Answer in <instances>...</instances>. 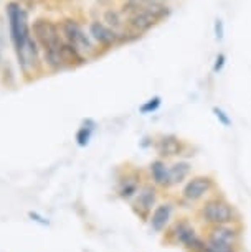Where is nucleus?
<instances>
[{"instance_id":"obj_1","label":"nucleus","mask_w":251,"mask_h":252,"mask_svg":"<svg viewBox=\"0 0 251 252\" xmlns=\"http://www.w3.org/2000/svg\"><path fill=\"white\" fill-rule=\"evenodd\" d=\"M195 221L203 227L223 226V224H240L243 222L240 209L230 201L221 191L213 193L212 196L198 204L195 208Z\"/></svg>"},{"instance_id":"obj_2","label":"nucleus","mask_w":251,"mask_h":252,"mask_svg":"<svg viewBox=\"0 0 251 252\" xmlns=\"http://www.w3.org/2000/svg\"><path fill=\"white\" fill-rule=\"evenodd\" d=\"M218 191V180L212 173H198L192 175L185 183L182 185L179 199L175 201L177 206L188 208L195 211V208L203 199L212 196L213 193Z\"/></svg>"},{"instance_id":"obj_3","label":"nucleus","mask_w":251,"mask_h":252,"mask_svg":"<svg viewBox=\"0 0 251 252\" xmlns=\"http://www.w3.org/2000/svg\"><path fill=\"white\" fill-rule=\"evenodd\" d=\"M7 13H8V20H10L12 41H13V46H15L18 64H20V68H22L23 66V50H25L27 41L32 38V30H30V27H28L27 13L23 12L17 3H13V2L8 3Z\"/></svg>"},{"instance_id":"obj_4","label":"nucleus","mask_w":251,"mask_h":252,"mask_svg":"<svg viewBox=\"0 0 251 252\" xmlns=\"http://www.w3.org/2000/svg\"><path fill=\"white\" fill-rule=\"evenodd\" d=\"M200 229L197 227L195 221L190 220L188 216H179L170 222V226L164 231L162 241L167 246H175L183 249L185 244L192 237H195Z\"/></svg>"},{"instance_id":"obj_5","label":"nucleus","mask_w":251,"mask_h":252,"mask_svg":"<svg viewBox=\"0 0 251 252\" xmlns=\"http://www.w3.org/2000/svg\"><path fill=\"white\" fill-rule=\"evenodd\" d=\"M202 234L205 237V241L216 242V244H223V246H231V247H241L243 249V242H245L243 222H240V224L203 227Z\"/></svg>"},{"instance_id":"obj_6","label":"nucleus","mask_w":251,"mask_h":252,"mask_svg":"<svg viewBox=\"0 0 251 252\" xmlns=\"http://www.w3.org/2000/svg\"><path fill=\"white\" fill-rule=\"evenodd\" d=\"M159 203H160V189L155 188L150 182H147L142 185L139 193L131 201V209L141 221L147 222Z\"/></svg>"},{"instance_id":"obj_7","label":"nucleus","mask_w":251,"mask_h":252,"mask_svg":"<svg viewBox=\"0 0 251 252\" xmlns=\"http://www.w3.org/2000/svg\"><path fill=\"white\" fill-rule=\"evenodd\" d=\"M155 152H157L159 158L162 160H170V158L182 160L190 152V144L177 135L167 134L162 135L155 142Z\"/></svg>"},{"instance_id":"obj_8","label":"nucleus","mask_w":251,"mask_h":252,"mask_svg":"<svg viewBox=\"0 0 251 252\" xmlns=\"http://www.w3.org/2000/svg\"><path fill=\"white\" fill-rule=\"evenodd\" d=\"M175 211H177V204L172 199H165L160 201L152 215L149 218V226L155 234H164V231L170 226V222L175 220Z\"/></svg>"},{"instance_id":"obj_9","label":"nucleus","mask_w":251,"mask_h":252,"mask_svg":"<svg viewBox=\"0 0 251 252\" xmlns=\"http://www.w3.org/2000/svg\"><path fill=\"white\" fill-rule=\"evenodd\" d=\"M32 33L35 36V41L41 45L43 51L46 50H58L61 45L60 33L53 23L48 20H36L32 27Z\"/></svg>"},{"instance_id":"obj_10","label":"nucleus","mask_w":251,"mask_h":252,"mask_svg":"<svg viewBox=\"0 0 251 252\" xmlns=\"http://www.w3.org/2000/svg\"><path fill=\"white\" fill-rule=\"evenodd\" d=\"M61 30H63V35L66 38V41L76 46L81 53L83 51L84 53H91V51L94 50L91 38L83 32V28L79 27L78 23L66 20V22H63V25H61Z\"/></svg>"},{"instance_id":"obj_11","label":"nucleus","mask_w":251,"mask_h":252,"mask_svg":"<svg viewBox=\"0 0 251 252\" xmlns=\"http://www.w3.org/2000/svg\"><path fill=\"white\" fill-rule=\"evenodd\" d=\"M147 173H149V182L152 183L155 188H159L160 191H169V189H172L167 160H162V158L152 160L147 166Z\"/></svg>"},{"instance_id":"obj_12","label":"nucleus","mask_w":251,"mask_h":252,"mask_svg":"<svg viewBox=\"0 0 251 252\" xmlns=\"http://www.w3.org/2000/svg\"><path fill=\"white\" fill-rule=\"evenodd\" d=\"M142 180L139 172H126L122 177L117 180V196L124 201H132L136 198V194L139 193V189L142 187Z\"/></svg>"},{"instance_id":"obj_13","label":"nucleus","mask_w":251,"mask_h":252,"mask_svg":"<svg viewBox=\"0 0 251 252\" xmlns=\"http://www.w3.org/2000/svg\"><path fill=\"white\" fill-rule=\"evenodd\" d=\"M89 35H91L94 41H98L104 48H111V46H114L116 43L121 41L119 33L111 30L109 27H106L101 22H91V25H89Z\"/></svg>"},{"instance_id":"obj_14","label":"nucleus","mask_w":251,"mask_h":252,"mask_svg":"<svg viewBox=\"0 0 251 252\" xmlns=\"http://www.w3.org/2000/svg\"><path fill=\"white\" fill-rule=\"evenodd\" d=\"M170 170V183L172 188L182 187L188 178L193 175V165L188 160H175L174 163L169 165Z\"/></svg>"},{"instance_id":"obj_15","label":"nucleus","mask_w":251,"mask_h":252,"mask_svg":"<svg viewBox=\"0 0 251 252\" xmlns=\"http://www.w3.org/2000/svg\"><path fill=\"white\" fill-rule=\"evenodd\" d=\"M157 20H159L157 15H154L149 8L139 7L129 17V25L131 28H134L137 33H141V32H145V30H149V28H152L155 23H157Z\"/></svg>"},{"instance_id":"obj_16","label":"nucleus","mask_w":251,"mask_h":252,"mask_svg":"<svg viewBox=\"0 0 251 252\" xmlns=\"http://www.w3.org/2000/svg\"><path fill=\"white\" fill-rule=\"evenodd\" d=\"M60 58H61V61H63L65 68H70V66H81L88 61L83 56L81 51H79L74 45L68 43V41H61Z\"/></svg>"},{"instance_id":"obj_17","label":"nucleus","mask_w":251,"mask_h":252,"mask_svg":"<svg viewBox=\"0 0 251 252\" xmlns=\"http://www.w3.org/2000/svg\"><path fill=\"white\" fill-rule=\"evenodd\" d=\"M93 130H94V122L93 121H86V122H84V126L78 130V134H76V142H78L79 147L88 145L89 139H91Z\"/></svg>"},{"instance_id":"obj_18","label":"nucleus","mask_w":251,"mask_h":252,"mask_svg":"<svg viewBox=\"0 0 251 252\" xmlns=\"http://www.w3.org/2000/svg\"><path fill=\"white\" fill-rule=\"evenodd\" d=\"M104 22H106L104 25L109 27L111 30H114V32L117 30V28L122 27V18H121V15L116 10H109V12L104 13Z\"/></svg>"},{"instance_id":"obj_19","label":"nucleus","mask_w":251,"mask_h":252,"mask_svg":"<svg viewBox=\"0 0 251 252\" xmlns=\"http://www.w3.org/2000/svg\"><path fill=\"white\" fill-rule=\"evenodd\" d=\"M205 249L203 252H243L241 247H231V246H223V244H216V242L205 241Z\"/></svg>"},{"instance_id":"obj_20","label":"nucleus","mask_w":251,"mask_h":252,"mask_svg":"<svg viewBox=\"0 0 251 252\" xmlns=\"http://www.w3.org/2000/svg\"><path fill=\"white\" fill-rule=\"evenodd\" d=\"M160 104H162V99H160L159 96H155L152 99H149V101L145 102V104H142V106H141V112L142 114H152V112H155L160 107Z\"/></svg>"},{"instance_id":"obj_21","label":"nucleus","mask_w":251,"mask_h":252,"mask_svg":"<svg viewBox=\"0 0 251 252\" xmlns=\"http://www.w3.org/2000/svg\"><path fill=\"white\" fill-rule=\"evenodd\" d=\"M213 114H215V117L218 119V122L221 124V126H225V127H230L231 126V119L226 116V112L223 111V109L213 107Z\"/></svg>"},{"instance_id":"obj_22","label":"nucleus","mask_w":251,"mask_h":252,"mask_svg":"<svg viewBox=\"0 0 251 252\" xmlns=\"http://www.w3.org/2000/svg\"><path fill=\"white\" fill-rule=\"evenodd\" d=\"M213 30H215V38H216V40H223V36H225V25H223V22H221L220 18H216V20H215Z\"/></svg>"},{"instance_id":"obj_23","label":"nucleus","mask_w":251,"mask_h":252,"mask_svg":"<svg viewBox=\"0 0 251 252\" xmlns=\"http://www.w3.org/2000/svg\"><path fill=\"white\" fill-rule=\"evenodd\" d=\"M226 63V56L223 53H218L215 58V63H213V73H220L223 69V66Z\"/></svg>"},{"instance_id":"obj_24","label":"nucleus","mask_w":251,"mask_h":252,"mask_svg":"<svg viewBox=\"0 0 251 252\" xmlns=\"http://www.w3.org/2000/svg\"><path fill=\"white\" fill-rule=\"evenodd\" d=\"M2 53H3V41L0 38V64H2Z\"/></svg>"}]
</instances>
